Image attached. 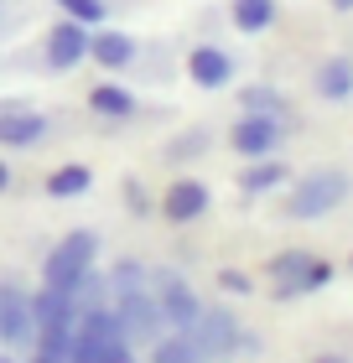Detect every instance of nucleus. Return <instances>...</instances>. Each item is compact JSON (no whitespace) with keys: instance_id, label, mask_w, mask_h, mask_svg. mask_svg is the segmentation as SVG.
I'll use <instances>...</instances> for the list:
<instances>
[{"instance_id":"nucleus-31","label":"nucleus","mask_w":353,"mask_h":363,"mask_svg":"<svg viewBox=\"0 0 353 363\" xmlns=\"http://www.w3.org/2000/svg\"><path fill=\"white\" fill-rule=\"evenodd\" d=\"M0 363H16V358H0Z\"/></svg>"},{"instance_id":"nucleus-19","label":"nucleus","mask_w":353,"mask_h":363,"mask_svg":"<svg viewBox=\"0 0 353 363\" xmlns=\"http://www.w3.org/2000/svg\"><path fill=\"white\" fill-rule=\"evenodd\" d=\"M89 104H94V114H104V120H130V114H136V99H130L120 84H99L89 94Z\"/></svg>"},{"instance_id":"nucleus-29","label":"nucleus","mask_w":353,"mask_h":363,"mask_svg":"<svg viewBox=\"0 0 353 363\" xmlns=\"http://www.w3.org/2000/svg\"><path fill=\"white\" fill-rule=\"evenodd\" d=\"M312 363H348V358H338V353H322V358H312Z\"/></svg>"},{"instance_id":"nucleus-8","label":"nucleus","mask_w":353,"mask_h":363,"mask_svg":"<svg viewBox=\"0 0 353 363\" xmlns=\"http://www.w3.org/2000/svg\"><path fill=\"white\" fill-rule=\"evenodd\" d=\"M188 337H192V348L203 358H229L234 348H239V322H234L229 311H197Z\"/></svg>"},{"instance_id":"nucleus-1","label":"nucleus","mask_w":353,"mask_h":363,"mask_svg":"<svg viewBox=\"0 0 353 363\" xmlns=\"http://www.w3.org/2000/svg\"><path fill=\"white\" fill-rule=\"evenodd\" d=\"M73 322H78V301L63 291H37L31 296V348L47 353V358H63L68 363V342H73Z\"/></svg>"},{"instance_id":"nucleus-16","label":"nucleus","mask_w":353,"mask_h":363,"mask_svg":"<svg viewBox=\"0 0 353 363\" xmlns=\"http://www.w3.org/2000/svg\"><path fill=\"white\" fill-rule=\"evenodd\" d=\"M317 94L322 99H348L353 94V62L348 57H327L317 68Z\"/></svg>"},{"instance_id":"nucleus-24","label":"nucleus","mask_w":353,"mask_h":363,"mask_svg":"<svg viewBox=\"0 0 353 363\" xmlns=\"http://www.w3.org/2000/svg\"><path fill=\"white\" fill-rule=\"evenodd\" d=\"M203 145H208V135H203V130H192V135H182V140H172V156H197V151H203Z\"/></svg>"},{"instance_id":"nucleus-32","label":"nucleus","mask_w":353,"mask_h":363,"mask_svg":"<svg viewBox=\"0 0 353 363\" xmlns=\"http://www.w3.org/2000/svg\"><path fill=\"white\" fill-rule=\"evenodd\" d=\"M348 265H353V259H348Z\"/></svg>"},{"instance_id":"nucleus-5","label":"nucleus","mask_w":353,"mask_h":363,"mask_svg":"<svg viewBox=\"0 0 353 363\" xmlns=\"http://www.w3.org/2000/svg\"><path fill=\"white\" fill-rule=\"evenodd\" d=\"M271 280H276V296H307V291H322L332 280V265L307 255V250H286L271 259Z\"/></svg>"},{"instance_id":"nucleus-26","label":"nucleus","mask_w":353,"mask_h":363,"mask_svg":"<svg viewBox=\"0 0 353 363\" xmlns=\"http://www.w3.org/2000/svg\"><path fill=\"white\" fill-rule=\"evenodd\" d=\"M218 286L234 291V296H244V291H249V275H244V270H218Z\"/></svg>"},{"instance_id":"nucleus-30","label":"nucleus","mask_w":353,"mask_h":363,"mask_svg":"<svg viewBox=\"0 0 353 363\" xmlns=\"http://www.w3.org/2000/svg\"><path fill=\"white\" fill-rule=\"evenodd\" d=\"M332 11H353V0H332Z\"/></svg>"},{"instance_id":"nucleus-15","label":"nucleus","mask_w":353,"mask_h":363,"mask_svg":"<svg viewBox=\"0 0 353 363\" xmlns=\"http://www.w3.org/2000/svg\"><path fill=\"white\" fill-rule=\"evenodd\" d=\"M42 135H47V114H31V109L0 114V145H37Z\"/></svg>"},{"instance_id":"nucleus-20","label":"nucleus","mask_w":353,"mask_h":363,"mask_svg":"<svg viewBox=\"0 0 353 363\" xmlns=\"http://www.w3.org/2000/svg\"><path fill=\"white\" fill-rule=\"evenodd\" d=\"M281 182H286V167H281V161H265V156H255V161L244 167L239 187H244V192H271V187H281Z\"/></svg>"},{"instance_id":"nucleus-9","label":"nucleus","mask_w":353,"mask_h":363,"mask_svg":"<svg viewBox=\"0 0 353 363\" xmlns=\"http://www.w3.org/2000/svg\"><path fill=\"white\" fill-rule=\"evenodd\" d=\"M31 333H37V327H31V291L0 280V342H6V348H26Z\"/></svg>"},{"instance_id":"nucleus-17","label":"nucleus","mask_w":353,"mask_h":363,"mask_svg":"<svg viewBox=\"0 0 353 363\" xmlns=\"http://www.w3.org/2000/svg\"><path fill=\"white\" fill-rule=\"evenodd\" d=\"M151 363H208V358L192 348L188 333H161L156 342H151Z\"/></svg>"},{"instance_id":"nucleus-10","label":"nucleus","mask_w":353,"mask_h":363,"mask_svg":"<svg viewBox=\"0 0 353 363\" xmlns=\"http://www.w3.org/2000/svg\"><path fill=\"white\" fill-rule=\"evenodd\" d=\"M89 31L94 26H78V21H68V16H63V21L47 31V68H78L83 57H89Z\"/></svg>"},{"instance_id":"nucleus-12","label":"nucleus","mask_w":353,"mask_h":363,"mask_svg":"<svg viewBox=\"0 0 353 363\" xmlns=\"http://www.w3.org/2000/svg\"><path fill=\"white\" fill-rule=\"evenodd\" d=\"M161 213H166L172 223L203 218V213H208V187H203V182H192V177L172 182V187H166V197H161Z\"/></svg>"},{"instance_id":"nucleus-14","label":"nucleus","mask_w":353,"mask_h":363,"mask_svg":"<svg viewBox=\"0 0 353 363\" xmlns=\"http://www.w3.org/2000/svg\"><path fill=\"white\" fill-rule=\"evenodd\" d=\"M89 57L99 68H125L130 57H136V37H125V31H89Z\"/></svg>"},{"instance_id":"nucleus-11","label":"nucleus","mask_w":353,"mask_h":363,"mask_svg":"<svg viewBox=\"0 0 353 363\" xmlns=\"http://www.w3.org/2000/svg\"><path fill=\"white\" fill-rule=\"evenodd\" d=\"M234 151L239 156H276V145H281V120H271V114H244V120H234Z\"/></svg>"},{"instance_id":"nucleus-18","label":"nucleus","mask_w":353,"mask_h":363,"mask_svg":"<svg viewBox=\"0 0 353 363\" xmlns=\"http://www.w3.org/2000/svg\"><path fill=\"white\" fill-rule=\"evenodd\" d=\"M234 26L239 31H249V37H255V31H265V26H276V0H234Z\"/></svg>"},{"instance_id":"nucleus-3","label":"nucleus","mask_w":353,"mask_h":363,"mask_svg":"<svg viewBox=\"0 0 353 363\" xmlns=\"http://www.w3.org/2000/svg\"><path fill=\"white\" fill-rule=\"evenodd\" d=\"M343 197H348V177L343 172H312V177H301L296 187H291L286 213H291L296 223H312V218H327Z\"/></svg>"},{"instance_id":"nucleus-7","label":"nucleus","mask_w":353,"mask_h":363,"mask_svg":"<svg viewBox=\"0 0 353 363\" xmlns=\"http://www.w3.org/2000/svg\"><path fill=\"white\" fill-rule=\"evenodd\" d=\"M151 301H156L161 322L172 327V333H188V327L197 322V311H203L197 296H192V286L177 270H156V275H151Z\"/></svg>"},{"instance_id":"nucleus-13","label":"nucleus","mask_w":353,"mask_h":363,"mask_svg":"<svg viewBox=\"0 0 353 363\" xmlns=\"http://www.w3.org/2000/svg\"><path fill=\"white\" fill-rule=\"evenodd\" d=\"M188 78L197 89H224L234 78V57L224 52V47H192L188 52Z\"/></svg>"},{"instance_id":"nucleus-27","label":"nucleus","mask_w":353,"mask_h":363,"mask_svg":"<svg viewBox=\"0 0 353 363\" xmlns=\"http://www.w3.org/2000/svg\"><path fill=\"white\" fill-rule=\"evenodd\" d=\"M99 363H136V353H130V342H114V348L99 358Z\"/></svg>"},{"instance_id":"nucleus-4","label":"nucleus","mask_w":353,"mask_h":363,"mask_svg":"<svg viewBox=\"0 0 353 363\" xmlns=\"http://www.w3.org/2000/svg\"><path fill=\"white\" fill-rule=\"evenodd\" d=\"M120 337V322H114L109 306H83L73 322V342H68V363H99Z\"/></svg>"},{"instance_id":"nucleus-23","label":"nucleus","mask_w":353,"mask_h":363,"mask_svg":"<svg viewBox=\"0 0 353 363\" xmlns=\"http://www.w3.org/2000/svg\"><path fill=\"white\" fill-rule=\"evenodd\" d=\"M244 114H286V94H276V89H244Z\"/></svg>"},{"instance_id":"nucleus-6","label":"nucleus","mask_w":353,"mask_h":363,"mask_svg":"<svg viewBox=\"0 0 353 363\" xmlns=\"http://www.w3.org/2000/svg\"><path fill=\"white\" fill-rule=\"evenodd\" d=\"M114 322H120V337L125 342H156L161 337V311H156V301H151V280L146 286H136V291H120L114 296Z\"/></svg>"},{"instance_id":"nucleus-25","label":"nucleus","mask_w":353,"mask_h":363,"mask_svg":"<svg viewBox=\"0 0 353 363\" xmlns=\"http://www.w3.org/2000/svg\"><path fill=\"white\" fill-rule=\"evenodd\" d=\"M125 197H130V213H136V218H146V213H151V203H146V187H141V182H125Z\"/></svg>"},{"instance_id":"nucleus-28","label":"nucleus","mask_w":353,"mask_h":363,"mask_svg":"<svg viewBox=\"0 0 353 363\" xmlns=\"http://www.w3.org/2000/svg\"><path fill=\"white\" fill-rule=\"evenodd\" d=\"M6 187H11V167L0 161V192H6Z\"/></svg>"},{"instance_id":"nucleus-2","label":"nucleus","mask_w":353,"mask_h":363,"mask_svg":"<svg viewBox=\"0 0 353 363\" xmlns=\"http://www.w3.org/2000/svg\"><path fill=\"white\" fill-rule=\"evenodd\" d=\"M94 259H99V234H94V228H73V234L42 259V286L73 296L83 286V275L94 270Z\"/></svg>"},{"instance_id":"nucleus-21","label":"nucleus","mask_w":353,"mask_h":363,"mask_svg":"<svg viewBox=\"0 0 353 363\" xmlns=\"http://www.w3.org/2000/svg\"><path fill=\"white\" fill-rule=\"evenodd\" d=\"M89 167H78V161H73V167H58L53 177H47V197H78V192H89Z\"/></svg>"},{"instance_id":"nucleus-22","label":"nucleus","mask_w":353,"mask_h":363,"mask_svg":"<svg viewBox=\"0 0 353 363\" xmlns=\"http://www.w3.org/2000/svg\"><path fill=\"white\" fill-rule=\"evenodd\" d=\"M58 11L68 16V21H78V26H99V21L109 16L104 0H58Z\"/></svg>"}]
</instances>
